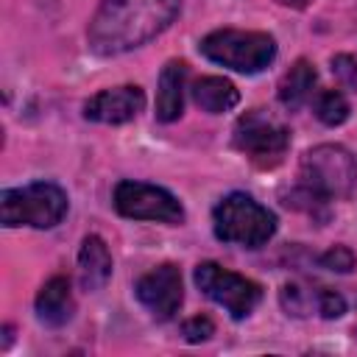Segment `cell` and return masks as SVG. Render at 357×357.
I'll return each mask as SVG.
<instances>
[{
	"label": "cell",
	"mask_w": 357,
	"mask_h": 357,
	"mask_svg": "<svg viewBox=\"0 0 357 357\" xmlns=\"http://www.w3.org/2000/svg\"><path fill=\"white\" fill-rule=\"evenodd\" d=\"M145 106V95L139 86L126 84V86H114V89H103L98 95H92L84 103V117L95 120V123H109V126H120L134 120Z\"/></svg>",
	"instance_id": "30bf717a"
},
{
	"label": "cell",
	"mask_w": 357,
	"mask_h": 357,
	"mask_svg": "<svg viewBox=\"0 0 357 357\" xmlns=\"http://www.w3.org/2000/svg\"><path fill=\"white\" fill-rule=\"evenodd\" d=\"M67 212V195L50 181H33L20 190H6L0 195V220L3 226H33L50 229Z\"/></svg>",
	"instance_id": "277c9868"
},
{
	"label": "cell",
	"mask_w": 357,
	"mask_h": 357,
	"mask_svg": "<svg viewBox=\"0 0 357 357\" xmlns=\"http://www.w3.org/2000/svg\"><path fill=\"white\" fill-rule=\"evenodd\" d=\"M301 184L321 198H349L357 187V159L343 145H315L301 156Z\"/></svg>",
	"instance_id": "5b68a950"
},
{
	"label": "cell",
	"mask_w": 357,
	"mask_h": 357,
	"mask_svg": "<svg viewBox=\"0 0 357 357\" xmlns=\"http://www.w3.org/2000/svg\"><path fill=\"white\" fill-rule=\"evenodd\" d=\"M315 307H318V312H321L326 321L340 318V315L346 312V301H343V296H340L337 290H329V287H321V290H318V301H315Z\"/></svg>",
	"instance_id": "ffe728a7"
},
{
	"label": "cell",
	"mask_w": 357,
	"mask_h": 357,
	"mask_svg": "<svg viewBox=\"0 0 357 357\" xmlns=\"http://www.w3.org/2000/svg\"><path fill=\"white\" fill-rule=\"evenodd\" d=\"M279 6H284V8H307L312 0H276Z\"/></svg>",
	"instance_id": "7402d4cb"
},
{
	"label": "cell",
	"mask_w": 357,
	"mask_h": 357,
	"mask_svg": "<svg viewBox=\"0 0 357 357\" xmlns=\"http://www.w3.org/2000/svg\"><path fill=\"white\" fill-rule=\"evenodd\" d=\"M184 81H187V64L184 61H167L159 73V92H156V120L173 123L181 117L184 109Z\"/></svg>",
	"instance_id": "8fae6325"
},
{
	"label": "cell",
	"mask_w": 357,
	"mask_h": 357,
	"mask_svg": "<svg viewBox=\"0 0 357 357\" xmlns=\"http://www.w3.org/2000/svg\"><path fill=\"white\" fill-rule=\"evenodd\" d=\"M195 284L206 298L220 304L234 321L251 315V310L262 298V287L234 271H226L218 262H201L195 268Z\"/></svg>",
	"instance_id": "8992f818"
},
{
	"label": "cell",
	"mask_w": 357,
	"mask_h": 357,
	"mask_svg": "<svg viewBox=\"0 0 357 357\" xmlns=\"http://www.w3.org/2000/svg\"><path fill=\"white\" fill-rule=\"evenodd\" d=\"M349 112H351V109H349V100H346V95L337 92V89H326V92H321L318 100H315V117H318L324 126H340V123H346Z\"/></svg>",
	"instance_id": "2e32d148"
},
{
	"label": "cell",
	"mask_w": 357,
	"mask_h": 357,
	"mask_svg": "<svg viewBox=\"0 0 357 357\" xmlns=\"http://www.w3.org/2000/svg\"><path fill=\"white\" fill-rule=\"evenodd\" d=\"M315 86V67L307 59H298L279 81V103L290 112H296L298 106L307 103L310 92Z\"/></svg>",
	"instance_id": "9a60e30c"
},
{
	"label": "cell",
	"mask_w": 357,
	"mask_h": 357,
	"mask_svg": "<svg viewBox=\"0 0 357 357\" xmlns=\"http://www.w3.org/2000/svg\"><path fill=\"white\" fill-rule=\"evenodd\" d=\"M354 254H351V248H346V245H332L329 251H324L321 257H318V265L321 268H326V271H337V273H349L351 268H354Z\"/></svg>",
	"instance_id": "ac0fdd59"
},
{
	"label": "cell",
	"mask_w": 357,
	"mask_h": 357,
	"mask_svg": "<svg viewBox=\"0 0 357 357\" xmlns=\"http://www.w3.org/2000/svg\"><path fill=\"white\" fill-rule=\"evenodd\" d=\"M137 298L151 310V315L156 321H170L178 307H181V271L170 262L148 271L145 276H139L137 287H134Z\"/></svg>",
	"instance_id": "9c48e42d"
},
{
	"label": "cell",
	"mask_w": 357,
	"mask_h": 357,
	"mask_svg": "<svg viewBox=\"0 0 357 357\" xmlns=\"http://www.w3.org/2000/svg\"><path fill=\"white\" fill-rule=\"evenodd\" d=\"M354 337H357V329H354Z\"/></svg>",
	"instance_id": "603a6c76"
},
{
	"label": "cell",
	"mask_w": 357,
	"mask_h": 357,
	"mask_svg": "<svg viewBox=\"0 0 357 357\" xmlns=\"http://www.w3.org/2000/svg\"><path fill=\"white\" fill-rule=\"evenodd\" d=\"M181 335H184L187 343H201V340H209V337L215 335V324H212V318H206V315H192V318L184 321Z\"/></svg>",
	"instance_id": "d6986e66"
},
{
	"label": "cell",
	"mask_w": 357,
	"mask_h": 357,
	"mask_svg": "<svg viewBox=\"0 0 357 357\" xmlns=\"http://www.w3.org/2000/svg\"><path fill=\"white\" fill-rule=\"evenodd\" d=\"M114 209L123 218L156 220V223H181L184 209L173 192L145 181H120L114 187Z\"/></svg>",
	"instance_id": "ba28073f"
},
{
	"label": "cell",
	"mask_w": 357,
	"mask_h": 357,
	"mask_svg": "<svg viewBox=\"0 0 357 357\" xmlns=\"http://www.w3.org/2000/svg\"><path fill=\"white\" fill-rule=\"evenodd\" d=\"M212 223H215V237L218 240L234 243V245H243V248H259L276 231V215L245 192L226 195L215 206Z\"/></svg>",
	"instance_id": "7a4b0ae2"
},
{
	"label": "cell",
	"mask_w": 357,
	"mask_h": 357,
	"mask_svg": "<svg viewBox=\"0 0 357 357\" xmlns=\"http://www.w3.org/2000/svg\"><path fill=\"white\" fill-rule=\"evenodd\" d=\"M36 318L47 326H64L73 318V293L67 276H53L36 293Z\"/></svg>",
	"instance_id": "7c38bea8"
},
{
	"label": "cell",
	"mask_w": 357,
	"mask_h": 357,
	"mask_svg": "<svg viewBox=\"0 0 357 357\" xmlns=\"http://www.w3.org/2000/svg\"><path fill=\"white\" fill-rule=\"evenodd\" d=\"M332 73L346 89H357V59H351L346 53L332 56Z\"/></svg>",
	"instance_id": "44dd1931"
},
{
	"label": "cell",
	"mask_w": 357,
	"mask_h": 357,
	"mask_svg": "<svg viewBox=\"0 0 357 357\" xmlns=\"http://www.w3.org/2000/svg\"><path fill=\"white\" fill-rule=\"evenodd\" d=\"M198 50L229 70L237 73H259L276 59V42L273 36L262 31H237V28H220L201 39Z\"/></svg>",
	"instance_id": "3957f363"
},
{
	"label": "cell",
	"mask_w": 357,
	"mask_h": 357,
	"mask_svg": "<svg viewBox=\"0 0 357 357\" xmlns=\"http://www.w3.org/2000/svg\"><path fill=\"white\" fill-rule=\"evenodd\" d=\"M78 276L84 290H100L112 279V254L98 234L84 237L78 251Z\"/></svg>",
	"instance_id": "4fadbf2b"
},
{
	"label": "cell",
	"mask_w": 357,
	"mask_h": 357,
	"mask_svg": "<svg viewBox=\"0 0 357 357\" xmlns=\"http://www.w3.org/2000/svg\"><path fill=\"white\" fill-rule=\"evenodd\" d=\"M192 100L209 114H223L240 103V92L229 78L204 75L192 84Z\"/></svg>",
	"instance_id": "5bb4252c"
},
{
	"label": "cell",
	"mask_w": 357,
	"mask_h": 357,
	"mask_svg": "<svg viewBox=\"0 0 357 357\" xmlns=\"http://www.w3.org/2000/svg\"><path fill=\"white\" fill-rule=\"evenodd\" d=\"M287 145H290V131L262 109H251L240 114V120L234 123V148L262 167L279 165Z\"/></svg>",
	"instance_id": "52a82bcc"
},
{
	"label": "cell",
	"mask_w": 357,
	"mask_h": 357,
	"mask_svg": "<svg viewBox=\"0 0 357 357\" xmlns=\"http://www.w3.org/2000/svg\"><path fill=\"white\" fill-rule=\"evenodd\" d=\"M279 298H282V307L287 310V315L304 318V315H310L312 301H318V293L312 298V293L307 287H301V284H284L282 293H279Z\"/></svg>",
	"instance_id": "e0dca14e"
},
{
	"label": "cell",
	"mask_w": 357,
	"mask_h": 357,
	"mask_svg": "<svg viewBox=\"0 0 357 357\" xmlns=\"http://www.w3.org/2000/svg\"><path fill=\"white\" fill-rule=\"evenodd\" d=\"M181 11V0H103L89 20L86 42L98 56L128 53L159 36Z\"/></svg>",
	"instance_id": "6da1fadb"
}]
</instances>
